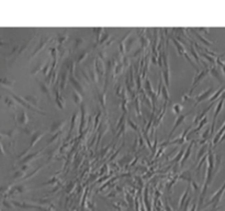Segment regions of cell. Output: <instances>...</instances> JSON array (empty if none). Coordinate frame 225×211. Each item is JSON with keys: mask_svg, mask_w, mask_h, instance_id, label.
I'll return each instance as SVG.
<instances>
[{"mask_svg": "<svg viewBox=\"0 0 225 211\" xmlns=\"http://www.w3.org/2000/svg\"><path fill=\"white\" fill-rule=\"evenodd\" d=\"M93 32L96 33V42H97V44H99V41H100L101 36L103 35V33H104V29L103 28H96L93 29Z\"/></svg>", "mask_w": 225, "mask_h": 211, "instance_id": "34", "label": "cell"}, {"mask_svg": "<svg viewBox=\"0 0 225 211\" xmlns=\"http://www.w3.org/2000/svg\"><path fill=\"white\" fill-rule=\"evenodd\" d=\"M199 31H201V32H204V33H209L208 29H204V28H200V29H199Z\"/></svg>", "mask_w": 225, "mask_h": 211, "instance_id": "54", "label": "cell"}, {"mask_svg": "<svg viewBox=\"0 0 225 211\" xmlns=\"http://www.w3.org/2000/svg\"><path fill=\"white\" fill-rule=\"evenodd\" d=\"M105 52H103V51H101V52H99V54H98V56L97 57H99L100 58L101 60H103V62H104V60H105Z\"/></svg>", "mask_w": 225, "mask_h": 211, "instance_id": "52", "label": "cell"}, {"mask_svg": "<svg viewBox=\"0 0 225 211\" xmlns=\"http://www.w3.org/2000/svg\"><path fill=\"white\" fill-rule=\"evenodd\" d=\"M199 53H200V55H201V56H203V57H204L205 60H208L209 63H211V64H215V62H216V58L211 57V56H208V55H207V54H204V53L201 52V51H200V52H199Z\"/></svg>", "mask_w": 225, "mask_h": 211, "instance_id": "46", "label": "cell"}, {"mask_svg": "<svg viewBox=\"0 0 225 211\" xmlns=\"http://www.w3.org/2000/svg\"><path fill=\"white\" fill-rule=\"evenodd\" d=\"M5 102H6V105L9 107V108L13 109V110H15V109H17L18 103L13 98H10V97H5Z\"/></svg>", "mask_w": 225, "mask_h": 211, "instance_id": "27", "label": "cell"}, {"mask_svg": "<svg viewBox=\"0 0 225 211\" xmlns=\"http://www.w3.org/2000/svg\"><path fill=\"white\" fill-rule=\"evenodd\" d=\"M51 70H52V66H51V62H50V60H47V62L45 63L44 67H43V69H42V72H41V73L43 74V76H44V77H46V76L50 75Z\"/></svg>", "mask_w": 225, "mask_h": 211, "instance_id": "32", "label": "cell"}, {"mask_svg": "<svg viewBox=\"0 0 225 211\" xmlns=\"http://www.w3.org/2000/svg\"><path fill=\"white\" fill-rule=\"evenodd\" d=\"M23 99H24L25 101L28 103H30L31 106H33V107H35V108H38V105H39V98L36 97V96H25V97H23Z\"/></svg>", "mask_w": 225, "mask_h": 211, "instance_id": "20", "label": "cell"}, {"mask_svg": "<svg viewBox=\"0 0 225 211\" xmlns=\"http://www.w3.org/2000/svg\"><path fill=\"white\" fill-rule=\"evenodd\" d=\"M57 45L62 46L66 41L68 40V33L67 32H64V33H58L57 34Z\"/></svg>", "mask_w": 225, "mask_h": 211, "instance_id": "25", "label": "cell"}, {"mask_svg": "<svg viewBox=\"0 0 225 211\" xmlns=\"http://www.w3.org/2000/svg\"><path fill=\"white\" fill-rule=\"evenodd\" d=\"M110 39V34L109 33H103V35L101 36V39H100V41H99V44H101L102 45L103 43H107V41Z\"/></svg>", "mask_w": 225, "mask_h": 211, "instance_id": "48", "label": "cell"}, {"mask_svg": "<svg viewBox=\"0 0 225 211\" xmlns=\"http://www.w3.org/2000/svg\"><path fill=\"white\" fill-rule=\"evenodd\" d=\"M38 83H39V86H40L41 91H42V93L47 97L48 100H52V89H51L50 86L45 83V81H43L42 83L41 81H38Z\"/></svg>", "mask_w": 225, "mask_h": 211, "instance_id": "12", "label": "cell"}, {"mask_svg": "<svg viewBox=\"0 0 225 211\" xmlns=\"http://www.w3.org/2000/svg\"><path fill=\"white\" fill-rule=\"evenodd\" d=\"M191 32H192L193 34H194L195 36L199 39V40H201V42H202L204 45H211V44H212V42H210V41L207 40V39H205L202 34H200V33L198 32V30H195V29H191Z\"/></svg>", "mask_w": 225, "mask_h": 211, "instance_id": "24", "label": "cell"}, {"mask_svg": "<svg viewBox=\"0 0 225 211\" xmlns=\"http://www.w3.org/2000/svg\"><path fill=\"white\" fill-rule=\"evenodd\" d=\"M222 93H225V87H222L220 88L219 90H216L214 93H213L212 96H211V98L209 99V101L210 102H214L216 99H219V97H221V95H222Z\"/></svg>", "mask_w": 225, "mask_h": 211, "instance_id": "28", "label": "cell"}, {"mask_svg": "<svg viewBox=\"0 0 225 211\" xmlns=\"http://www.w3.org/2000/svg\"><path fill=\"white\" fill-rule=\"evenodd\" d=\"M190 126L189 128H187L185 130V132H182V134H180V136L178 139H176V140H174L173 142H169V143H166V144H163L162 146H165V145H169V144H185L186 142L188 141V134H189V132H190Z\"/></svg>", "mask_w": 225, "mask_h": 211, "instance_id": "9", "label": "cell"}, {"mask_svg": "<svg viewBox=\"0 0 225 211\" xmlns=\"http://www.w3.org/2000/svg\"><path fill=\"white\" fill-rule=\"evenodd\" d=\"M23 132H24L25 134H29V135H33V134L35 133L34 132V129H32V128H28V126H25V128L23 129Z\"/></svg>", "mask_w": 225, "mask_h": 211, "instance_id": "49", "label": "cell"}, {"mask_svg": "<svg viewBox=\"0 0 225 211\" xmlns=\"http://www.w3.org/2000/svg\"><path fill=\"white\" fill-rule=\"evenodd\" d=\"M129 76H130V78H131V84H132V86L134 87L135 81H134V74H133V67L132 66L130 67V73H129Z\"/></svg>", "mask_w": 225, "mask_h": 211, "instance_id": "50", "label": "cell"}, {"mask_svg": "<svg viewBox=\"0 0 225 211\" xmlns=\"http://www.w3.org/2000/svg\"><path fill=\"white\" fill-rule=\"evenodd\" d=\"M40 154H41V151H36L35 153H32V154H29V155H27L24 158H23L22 161H21V165H23V164H30L32 161L36 159V157H38Z\"/></svg>", "mask_w": 225, "mask_h": 211, "instance_id": "18", "label": "cell"}, {"mask_svg": "<svg viewBox=\"0 0 225 211\" xmlns=\"http://www.w3.org/2000/svg\"><path fill=\"white\" fill-rule=\"evenodd\" d=\"M190 113H191V111H190V112H188L187 114H180V116L177 117V119H176V121H175V124H174V128L171 129L169 135H168V139H170L171 136H173V134L175 133V131L177 130V129L179 128V126H181V124H182L183 122H185V120L187 119V117L189 116Z\"/></svg>", "mask_w": 225, "mask_h": 211, "instance_id": "8", "label": "cell"}, {"mask_svg": "<svg viewBox=\"0 0 225 211\" xmlns=\"http://www.w3.org/2000/svg\"><path fill=\"white\" fill-rule=\"evenodd\" d=\"M128 123H129V126H130L131 128L133 129V130L136 131V132H138V133H140V128H138V126H136V123H134V121H133L132 119L128 118Z\"/></svg>", "mask_w": 225, "mask_h": 211, "instance_id": "45", "label": "cell"}, {"mask_svg": "<svg viewBox=\"0 0 225 211\" xmlns=\"http://www.w3.org/2000/svg\"><path fill=\"white\" fill-rule=\"evenodd\" d=\"M212 106H214V102H212L210 106H209L208 108L204 109V110H203L201 113H199V114H198V116L194 118V120H193V124H199V123H200V121L202 120L203 118H205V117H207V116H205V114H207V113H208L209 111L211 110V108H212Z\"/></svg>", "mask_w": 225, "mask_h": 211, "instance_id": "16", "label": "cell"}, {"mask_svg": "<svg viewBox=\"0 0 225 211\" xmlns=\"http://www.w3.org/2000/svg\"><path fill=\"white\" fill-rule=\"evenodd\" d=\"M144 89H146V91H147L148 96H149L150 98H152L154 95H156V91H154V89H153L152 83H150V79L148 77L145 78V88H144Z\"/></svg>", "mask_w": 225, "mask_h": 211, "instance_id": "21", "label": "cell"}, {"mask_svg": "<svg viewBox=\"0 0 225 211\" xmlns=\"http://www.w3.org/2000/svg\"><path fill=\"white\" fill-rule=\"evenodd\" d=\"M209 72H210V68H209V67H207L205 69L200 70V72H198L197 75L194 76V79H193V83H192V85H191L190 90H189L188 95H191V93H192V91L194 90V88L197 87V86L199 85V84H200L201 81H202L203 79L207 77V76H208Z\"/></svg>", "mask_w": 225, "mask_h": 211, "instance_id": "1", "label": "cell"}, {"mask_svg": "<svg viewBox=\"0 0 225 211\" xmlns=\"http://www.w3.org/2000/svg\"><path fill=\"white\" fill-rule=\"evenodd\" d=\"M78 116L79 113L76 111L75 113L73 114V118H72V121H70V128H69V133H72L74 131V129L76 128V126L78 124Z\"/></svg>", "mask_w": 225, "mask_h": 211, "instance_id": "26", "label": "cell"}, {"mask_svg": "<svg viewBox=\"0 0 225 211\" xmlns=\"http://www.w3.org/2000/svg\"><path fill=\"white\" fill-rule=\"evenodd\" d=\"M207 122H208V117H205V118H203L202 120L200 121V123H199V126H198L197 128H195L194 130L192 131L193 133H197V132H199V131H200L201 129H202L203 126H204V124H205V123H207ZM192 132H191V133H192Z\"/></svg>", "mask_w": 225, "mask_h": 211, "instance_id": "37", "label": "cell"}, {"mask_svg": "<svg viewBox=\"0 0 225 211\" xmlns=\"http://www.w3.org/2000/svg\"><path fill=\"white\" fill-rule=\"evenodd\" d=\"M65 124H66L65 119L62 121H56V122H54L52 124V126L50 128V133L53 135V134H56V133H58V132H62V130L64 129Z\"/></svg>", "mask_w": 225, "mask_h": 211, "instance_id": "10", "label": "cell"}, {"mask_svg": "<svg viewBox=\"0 0 225 211\" xmlns=\"http://www.w3.org/2000/svg\"><path fill=\"white\" fill-rule=\"evenodd\" d=\"M213 93H214V88L210 87V88H208L207 90L203 91V93H201L200 95L195 96V97H194V100H195L194 107H197V106L199 105L201 101H204V100H207L208 98H210V96L212 95Z\"/></svg>", "mask_w": 225, "mask_h": 211, "instance_id": "3", "label": "cell"}, {"mask_svg": "<svg viewBox=\"0 0 225 211\" xmlns=\"http://www.w3.org/2000/svg\"><path fill=\"white\" fill-rule=\"evenodd\" d=\"M210 73H211V75H212L213 77L215 78V79H218V81H222V77H221L220 70H219L218 68L215 67V66H213V67L210 68Z\"/></svg>", "mask_w": 225, "mask_h": 211, "instance_id": "31", "label": "cell"}, {"mask_svg": "<svg viewBox=\"0 0 225 211\" xmlns=\"http://www.w3.org/2000/svg\"><path fill=\"white\" fill-rule=\"evenodd\" d=\"M85 43H86L85 39H83V38H78V39H76V41H75V48H80V46L84 45Z\"/></svg>", "mask_w": 225, "mask_h": 211, "instance_id": "47", "label": "cell"}, {"mask_svg": "<svg viewBox=\"0 0 225 211\" xmlns=\"http://www.w3.org/2000/svg\"><path fill=\"white\" fill-rule=\"evenodd\" d=\"M69 81H70V84L73 85L74 89L83 95L84 91H85V87H84V85H81V83H80L79 81H77L76 76H69Z\"/></svg>", "mask_w": 225, "mask_h": 211, "instance_id": "11", "label": "cell"}, {"mask_svg": "<svg viewBox=\"0 0 225 211\" xmlns=\"http://www.w3.org/2000/svg\"><path fill=\"white\" fill-rule=\"evenodd\" d=\"M210 128H208L207 130L204 131L202 133V135H201V139H200V144H204L205 143V141L208 140V138H209V135H210Z\"/></svg>", "mask_w": 225, "mask_h": 211, "instance_id": "39", "label": "cell"}, {"mask_svg": "<svg viewBox=\"0 0 225 211\" xmlns=\"http://www.w3.org/2000/svg\"><path fill=\"white\" fill-rule=\"evenodd\" d=\"M191 211H197V205H193L192 209H191Z\"/></svg>", "mask_w": 225, "mask_h": 211, "instance_id": "55", "label": "cell"}, {"mask_svg": "<svg viewBox=\"0 0 225 211\" xmlns=\"http://www.w3.org/2000/svg\"><path fill=\"white\" fill-rule=\"evenodd\" d=\"M0 84H1V86H3L5 88H7V89H11V88L14 86L15 81H9V79H0Z\"/></svg>", "mask_w": 225, "mask_h": 211, "instance_id": "30", "label": "cell"}, {"mask_svg": "<svg viewBox=\"0 0 225 211\" xmlns=\"http://www.w3.org/2000/svg\"><path fill=\"white\" fill-rule=\"evenodd\" d=\"M53 91H54V97H55V103L56 106H57L58 109H64L65 108V99H64V97H63L62 95H60L59 93V89H58L57 86H55V87L53 88Z\"/></svg>", "mask_w": 225, "mask_h": 211, "instance_id": "6", "label": "cell"}, {"mask_svg": "<svg viewBox=\"0 0 225 211\" xmlns=\"http://www.w3.org/2000/svg\"><path fill=\"white\" fill-rule=\"evenodd\" d=\"M171 40H173L174 44H175V48H177V52H178V54H179L180 56L187 54V52H186V50H185V46L182 45V43L179 42V41H178L177 39H173V38H171Z\"/></svg>", "mask_w": 225, "mask_h": 211, "instance_id": "19", "label": "cell"}, {"mask_svg": "<svg viewBox=\"0 0 225 211\" xmlns=\"http://www.w3.org/2000/svg\"><path fill=\"white\" fill-rule=\"evenodd\" d=\"M88 54H89V50H84L83 52H81L79 54V55H78V57H77V60H76V62H77L78 64L85 62V60H87V57H88Z\"/></svg>", "mask_w": 225, "mask_h": 211, "instance_id": "29", "label": "cell"}, {"mask_svg": "<svg viewBox=\"0 0 225 211\" xmlns=\"http://www.w3.org/2000/svg\"><path fill=\"white\" fill-rule=\"evenodd\" d=\"M25 173L27 172H24V171H22V169H18L17 171V173L13 175V179H19V178H22V177H24L25 176Z\"/></svg>", "mask_w": 225, "mask_h": 211, "instance_id": "43", "label": "cell"}, {"mask_svg": "<svg viewBox=\"0 0 225 211\" xmlns=\"http://www.w3.org/2000/svg\"><path fill=\"white\" fill-rule=\"evenodd\" d=\"M80 112H81V120H80V126H79V132H83V130L85 129L86 126V108L85 105L81 103L80 106Z\"/></svg>", "mask_w": 225, "mask_h": 211, "instance_id": "17", "label": "cell"}, {"mask_svg": "<svg viewBox=\"0 0 225 211\" xmlns=\"http://www.w3.org/2000/svg\"><path fill=\"white\" fill-rule=\"evenodd\" d=\"M50 40H51V39L48 38V36H44V38H43V39H41V41H40V42H39L38 46L35 48V50L33 51V53H32V54H31V56H30V58H29V60H31L33 57H35V56L38 55L39 53H40L41 51H42L43 48H45V46L47 45V43L50 42Z\"/></svg>", "mask_w": 225, "mask_h": 211, "instance_id": "5", "label": "cell"}, {"mask_svg": "<svg viewBox=\"0 0 225 211\" xmlns=\"http://www.w3.org/2000/svg\"><path fill=\"white\" fill-rule=\"evenodd\" d=\"M0 154H1V155H6L5 148H3V145H2V143H1V141H0Z\"/></svg>", "mask_w": 225, "mask_h": 211, "instance_id": "53", "label": "cell"}, {"mask_svg": "<svg viewBox=\"0 0 225 211\" xmlns=\"http://www.w3.org/2000/svg\"><path fill=\"white\" fill-rule=\"evenodd\" d=\"M44 135H45V132H41V131H39V132H35V133L32 135V138H31V143H30V145H29V147H28L29 151H30L31 148H32L34 145H36V143H38L39 141H40Z\"/></svg>", "mask_w": 225, "mask_h": 211, "instance_id": "13", "label": "cell"}, {"mask_svg": "<svg viewBox=\"0 0 225 211\" xmlns=\"http://www.w3.org/2000/svg\"><path fill=\"white\" fill-rule=\"evenodd\" d=\"M68 81H69V73H68L67 70H64L62 73V75H60V78H59V87L62 90H65L66 86H67V83Z\"/></svg>", "mask_w": 225, "mask_h": 211, "instance_id": "15", "label": "cell"}, {"mask_svg": "<svg viewBox=\"0 0 225 211\" xmlns=\"http://www.w3.org/2000/svg\"><path fill=\"white\" fill-rule=\"evenodd\" d=\"M15 120H17V122L19 123L20 126H27L29 122V117H28L27 111H25L24 109H22L20 114L18 116V118H15Z\"/></svg>", "mask_w": 225, "mask_h": 211, "instance_id": "14", "label": "cell"}, {"mask_svg": "<svg viewBox=\"0 0 225 211\" xmlns=\"http://www.w3.org/2000/svg\"><path fill=\"white\" fill-rule=\"evenodd\" d=\"M210 148V145H208V144H205V145H203L202 147L200 148V151L198 152V155H197V161L200 162L201 159H202L203 157H204L205 155H207V152H208V150Z\"/></svg>", "mask_w": 225, "mask_h": 211, "instance_id": "23", "label": "cell"}, {"mask_svg": "<svg viewBox=\"0 0 225 211\" xmlns=\"http://www.w3.org/2000/svg\"><path fill=\"white\" fill-rule=\"evenodd\" d=\"M185 152H186V150H185V148H183V147L181 148V150H180V151H179V153L177 154V156H176V157L174 158V159H175V162H176V163H178V162H180V161H181V159H182L183 155H185V154H183V153H185Z\"/></svg>", "mask_w": 225, "mask_h": 211, "instance_id": "44", "label": "cell"}, {"mask_svg": "<svg viewBox=\"0 0 225 211\" xmlns=\"http://www.w3.org/2000/svg\"><path fill=\"white\" fill-rule=\"evenodd\" d=\"M189 42H190V51H191V55L194 57V60H197L198 64H200V57H199V55H198V52L197 50H195V48L192 45V41L191 40H188Z\"/></svg>", "mask_w": 225, "mask_h": 211, "instance_id": "33", "label": "cell"}, {"mask_svg": "<svg viewBox=\"0 0 225 211\" xmlns=\"http://www.w3.org/2000/svg\"><path fill=\"white\" fill-rule=\"evenodd\" d=\"M62 133L63 132H58V133H56V134H53L52 138L48 140L47 145H51V144H53V143H56V142L60 139V136H62Z\"/></svg>", "mask_w": 225, "mask_h": 211, "instance_id": "36", "label": "cell"}, {"mask_svg": "<svg viewBox=\"0 0 225 211\" xmlns=\"http://www.w3.org/2000/svg\"><path fill=\"white\" fill-rule=\"evenodd\" d=\"M194 142H195V141H191V143L189 144V145H188L187 150H186V152H185V155H183L182 159H181V164H185L186 162H187V159H188V158L190 157L191 150H192V147H193V144H194Z\"/></svg>", "mask_w": 225, "mask_h": 211, "instance_id": "22", "label": "cell"}, {"mask_svg": "<svg viewBox=\"0 0 225 211\" xmlns=\"http://www.w3.org/2000/svg\"><path fill=\"white\" fill-rule=\"evenodd\" d=\"M96 62V70H97V74H98V78L99 79H102L103 77H104V75L107 73H105V66H104V62L103 60H101L99 57H97L95 60Z\"/></svg>", "mask_w": 225, "mask_h": 211, "instance_id": "7", "label": "cell"}, {"mask_svg": "<svg viewBox=\"0 0 225 211\" xmlns=\"http://www.w3.org/2000/svg\"><path fill=\"white\" fill-rule=\"evenodd\" d=\"M162 93H163V96H164V99H165L166 102H168L170 99V95H169V91H168V87L166 85L163 86V88H162Z\"/></svg>", "mask_w": 225, "mask_h": 211, "instance_id": "38", "label": "cell"}, {"mask_svg": "<svg viewBox=\"0 0 225 211\" xmlns=\"http://www.w3.org/2000/svg\"><path fill=\"white\" fill-rule=\"evenodd\" d=\"M187 195H188V189L185 191V193H183V196L181 197V199H180V201H179V208H181L182 207V202H183V200L186 199V197H187Z\"/></svg>", "mask_w": 225, "mask_h": 211, "instance_id": "51", "label": "cell"}, {"mask_svg": "<svg viewBox=\"0 0 225 211\" xmlns=\"http://www.w3.org/2000/svg\"><path fill=\"white\" fill-rule=\"evenodd\" d=\"M224 100H225V93L223 96H221V99L220 101L218 102V105H216V107H215V112H214V116H213V122H212V128H211V132H214V126H215V122H216V118H218L219 113L221 112V110H222L223 108V105H224ZM211 133V134H212Z\"/></svg>", "mask_w": 225, "mask_h": 211, "instance_id": "4", "label": "cell"}, {"mask_svg": "<svg viewBox=\"0 0 225 211\" xmlns=\"http://www.w3.org/2000/svg\"><path fill=\"white\" fill-rule=\"evenodd\" d=\"M11 95H12V97H13V99H14L15 101H17L19 105H21L22 107H25V108H28V109H31V110H33V111H35V112H39V113H41V114H45V112L44 111H42V110H40L39 108H35V107H33V106H31L30 103H28L27 101L24 100V99L22 98V97H20V96H18V95H15V93H11Z\"/></svg>", "mask_w": 225, "mask_h": 211, "instance_id": "2", "label": "cell"}, {"mask_svg": "<svg viewBox=\"0 0 225 211\" xmlns=\"http://www.w3.org/2000/svg\"><path fill=\"white\" fill-rule=\"evenodd\" d=\"M6 44V42H3L2 40H0V45H5Z\"/></svg>", "mask_w": 225, "mask_h": 211, "instance_id": "56", "label": "cell"}, {"mask_svg": "<svg viewBox=\"0 0 225 211\" xmlns=\"http://www.w3.org/2000/svg\"><path fill=\"white\" fill-rule=\"evenodd\" d=\"M73 97H74V101H75L76 105H81V102H83V95H81V93L74 90Z\"/></svg>", "mask_w": 225, "mask_h": 211, "instance_id": "35", "label": "cell"}, {"mask_svg": "<svg viewBox=\"0 0 225 211\" xmlns=\"http://www.w3.org/2000/svg\"><path fill=\"white\" fill-rule=\"evenodd\" d=\"M44 65H45L44 63H40L39 65H36V67L33 68L32 72H31V75L34 76V75H36V74H38L39 72H42V69H43V67H44Z\"/></svg>", "mask_w": 225, "mask_h": 211, "instance_id": "40", "label": "cell"}, {"mask_svg": "<svg viewBox=\"0 0 225 211\" xmlns=\"http://www.w3.org/2000/svg\"><path fill=\"white\" fill-rule=\"evenodd\" d=\"M183 107L181 105H179V103H176V105L173 106V112L175 113V114H180L181 113V111H182Z\"/></svg>", "mask_w": 225, "mask_h": 211, "instance_id": "41", "label": "cell"}, {"mask_svg": "<svg viewBox=\"0 0 225 211\" xmlns=\"http://www.w3.org/2000/svg\"><path fill=\"white\" fill-rule=\"evenodd\" d=\"M98 99H99V102L102 107H105V90L102 93H99L98 95Z\"/></svg>", "mask_w": 225, "mask_h": 211, "instance_id": "42", "label": "cell"}]
</instances>
